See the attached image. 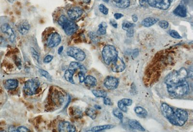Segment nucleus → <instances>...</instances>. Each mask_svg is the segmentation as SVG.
<instances>
[{
    "mask_svg": "<svg viewBox=\"0 0 193 132\" xmlns=\"http://www.w3.org/2000/svg\"><path fill=\"white\" fill-rule=\"evenodd\" d=\"M161 110L163 116L174 125L181 126L188 119V113L183 109H173L166 103H163Z\"/></svg>",
    "mask_w": 193,
    "mask_h": 132,
    "instance_id": "obj_1",
    "label": "nucleus"
},
{
    "mask_svg": "<svg viewBox=\"0 0 193 132\" xmlns=\"http://www.w3.org/2000/svg\"><path fill=\"white\" fill-rule=\"evenodd\" d=\"M54 16L56 19L57 23L62 27L67 35L70 36L73 34L78 29L77 24L73 21L69 20L61 9L55 12Z\"/></svg>",
    "mask_w": 193,
    "mask_h": 132,
    "instance_id": "obj_2",
    "label": "nucleus"
},
{
    "mask_svg": "<svg viewBox=\"0 0 193 132\" xmlns=\"http://www.w3.org/2000/svg\"><path fill=\"white\" fill-rule=\"evenodd\" d=\"M188 77V71L185 68L171 72L165 79V83L167 86H171L185 80Z\"/></svg>",
    "mask_w": 193,
    "mask_h": 132,
    "instance_id": "obj_3",
    "label": "nucleus"
},
{
    "mask_svg": "<svg viewBox=\"0 0 193 132\" xmlns=\"http://www.w3.org/2000/svg\"><path fill=\"white\" fill-rule=\"evenodd\" d=\"M168 93L175 97H181L186 94L189 90V86L186 80L171 86H167Z\"/></svg>",
    "mask_w": 193,
    "mask_h": 132,
    "instance_id": "obj_4",
    "label": "nucleus"
},
{
    "mask_svg": "<svg viewBox=\"0 0 193 132\" xmlns=\"http://www.w3.org/2000/svg\"><path fill=\"white\" fill-rule=\"evenodd\" d=\"M102 56L105 64L110 65L111 63L118 57V52L116 48L112 45H106L102 51Z\"/></svg>",
    "mask_w": 193,
    "mask_h": 132,
    "instance_id": "obj_5",
    "label": "nucleus"
},
{
    "mask_svg": "<svg viewBox=\"0 0 193 132\" xmlns=\"http://www.w3.org/2000/svg\"><path fill=\"white\" fill-rule=\"evenodd\" d=\"M44 36V43L49 49L56 47L60 44L62 37L59 33L54 31L50 30Z\"/></svg>",
    "mask_w": 193,
    "mask_h": 132,
    "instance_id": "obj_6",
    "label": "nucleus"
},
{
    "mask_svg": "<svg viewBox=\"0 0 193 132\" xmlns=\"http://www.w3.org/2000/svg\"><path fill=\"white\" fill-rule=\"evenodd\" d=\"M40 85V83L38 79H30L25 83L23 87L24 92L27 96H33L36 93Z\"/></svg>",
    "mask_w": 193,
    "mask_h": 132,
    "instance_id": "obj_7",
    "label": "nucleus"
},
{
    "mask_svg": "<svg viewBox=\"0 0 193 132\" xmlns=\"http://www.w3.org/2000/svg\"><path fill=\"white\" fill-rule=\"evenodd\" d=\"M66 53L69 56L73 58L78 62H83L86 57V53L83 50L75 47H68Z\"/></svg>",
    "mask_w": 193,
    "mask_h": 132,
    "instance_id": "obj_8",
    "label": "nucleus"
},
{
    "mask_svg": "<svg viewBox=\"0 0 193 132\" xmlns=\"http://www.w3.org/2000/svg\"><path fill=\"white\" fill-rule=\"evenodd\" d=\"M66 13L70 20L75 21L81 17L83 14V10L79 7L73 6L67 8Z\"/></svg>",
    "mask_w": 193,
    "mask_h": 132,
    "instance_id": "obj_9",
    "label": "nucleus"
},
{
    "mask_svg": "<svg viewBox=\"0 0 193 132\" xmlns=\"http://www.w3.org/2000/svg\"><path fill=\"white\" fill-rule=\"evenodd\" d=\"M0 30L3 34H5L10 42L13 43L15 40L16 35L14 31L8 23H4L0 26Z\"/></svg>",
    "mask_w": 193,
    "mask_h": 132,
    "instance_id": "obj_10",
    "label": "nucleus"
},
{
    "mask_svg": "<svg viewBox=\"0 0 193 132\" xmlns=\"http://www.w3.org/2000/svg\"><path fill=\"white\" fill-rule=\"evenodd\" d=\"M151 7L162 10L168 9L171 5L170 0H147Z\"/></svg>",
    "mask_w": 193,
    "mask_h": 132,
    "instance_id": "obj_11",
    "label": "nucleus"
},
{
    "mask_svg": "<svg viewBox=\"0 0 193 132\" xmlns=\"http://www.w3.org/2000/svg\"><path fill=\"white\" fill-rule=\"evenodd\" d=\"M110 64H111V70L115 73H121L125 69L126 64L124 61L118 57Z\"/></svg>",
    "mask_w": 193,
    "mask_h": 132,
    "instance_id": "obj_12",
    "label": "nucleus"
},
{
    "mask_svg": "<svg viewBox=\"0 0 193 132\" xmlns=\"http://www.w3.org/2000/svg\"><path fill=\"white\" fill-rule=\"evenodd\" d=\"M119 83V81L118 78L112 76H108L104 80L103 84L106 88L109 90H112L118 88Z\"/></svg>",
    "mask_w": 193,
    "mask_h": 132,
    "instance_id": "obj_13",
    "label": "nucleus"
},
{
    "mask_svg": "<svg viewBox=\"0 0 193 132\" xmlns=\"http://www.w3.org/2000/svg\"><path fill=\"white\" fill-rule=\"evenodd\" d=\"M58 129L59 132H75L76 127L70 122L62 121L59 123Z\"/></svg>",
    "mask_w": 193,
    "mask_h": 132,
    "instance_id": "obj_14",
    "label": "nucleus"
},
{
    "mask_svg": "<svg viewBox=\"0 0 193 132\" xmlns=\"http://www.w3.org/2000/svg\"><path fill=\"white\" fill-rule=\"evenodd\" d=\"M17 28L18 32L21 35H25L30 30V26L27 20H23L17 23Z\"/></svg>",
    "mask_w": 193,
    "mask_h": 132,
    "instance_id": "obj_15",
    "label": "nucleus"
},
{
    "mask_svg": "<svg viewBox=\"0 0 193 132\" xmlns=\"http://www.w3.org/2000/svg\"><path fill=\"white\" fill-rule=\"evenodd\" d=\"M132 100L128 98H123L118 102V106L119 109L124 112L127 113L128 111L127 106H131Z\"/></svg>",
    "mask_w": 193,
    "mask_h": 132,
    "instance_id": "obj_16",
    "label": "nucleus"
},
{
    "mask_svg": "<svg viewBox=\"0 0 193 132\" xmlns=\"http://www.w3.org/2000/svg\"><path fill=\"white\" fill-rule=\"evenodd\" d=\"M18 81L15 79H9L4 82V86L5 89L12 90L16 89L18 87Z\"/></svg>",
    "mask_w": 193,
    "mask_h": 132,
    "instance_id": "obj_17",
    "label": "nucleus"
},
{
    "mask_svg": "<svg viewBox=\"0 0 193 132\" xmlns=\"http://www.w3.org/2000/svg\"><path fill=\"white\" fill-rule=\"evenodd\" d=\"M52 99L56 105H61L64 102V96L60 92H55L52 94Z\"/></svg>",
    "mask_w": 193,
    "mask_h": 132,
    "instance_id": "obj_18",
    "label": "nucleus"
},
{
    "mask_svg": "<svg viewBox=\"0 0 193 132\" xmlns=\"http://www.w3.org/2000/svg\"><path fill=\"white\" fill-rule=\"evenodd\" d=\"M174 13L180 17L184 18L187 16V10L185 6L179 4L173 11Z\"/></svg>",
    "mask_w": 193,
    "mask_h": 132,
    "instance_id": "obj_19",
    "label": "nucleus"
},
{
    "mask_svg": "<svg viewBox=\"0 0 193 132\" xmlns=\"http://www.w3.org/2000/svg\"><path fill=\"white\" fill-rule=\"evenodd\" d=\"M128 123L129 126L134 129L142 132L145 131L144 128L141 125V123L136 120H129L128 121Z\"/></svg>",
    "mask_w": 193,
    "mask_h": 132,
    "instance_id": "obj_20",
    "label": "nucleus"
},
{
    "mask_svg": "<svg viewBox=\"0 0 193 132\" xmlns=\"http://www.w3.org/2000/svg\"><path fill=\"white\" fill-rule=\"evenodd\" d=\"M84 83L85 85L86 86L92 88L96 86L97 84V80L95 77L91 76V75H88L85 77Z\"/></svg>",
    "mask_w": 193,
    "mask_h": 132,
    "instance_id": "obj_21",
    "label": "nucleus"
},
{
    "mask_svg": "<svg viewBox=\"0 0 193 132\" xmlns=\"http://www.w3.org/2000/svg\"><path fill=\"white\" fill-rule=\"evenodd\" d=\"M115 5L119 8H126L129 7L131 0H112Z\"/></svg>",
    "mask_w": 193,
    "mask_h": 132,
    "instance_id": "obj_22",
    "label": "nucleus"
},
{
    "mask_svg": "<svg viewBox=\"0 0 193 132\" xmlns=\"http://www.w3.org/2000/svg\"><path fill=\"white\" fill-rule=\"evenodd\" d=\"M75 72H76V71L70 69H68L66 71L64 74V77L67 81L70 83L75 84L73 80V75H75Z\"/></svg>",
    "mask_w": 193,
    "mask_h": 132,
    "instance_id": "obj_23",
    "label": "nucleus"
},
{
    "mask_svg": "<svg viewBox=\"0 0 193 132\" xmlns=\"http://www.w3.org/2000/svg\"><path fill=\"white\" fill-rule=\"evenodd\" d=\"M158 21V20L157 18H145L142 22L141 24L144 26L146 27H150L155 24Z\"/></svg>",
    "mask_w": 193,
    "mask_h": 132,
    "instance_id": "obj_24",
    "label": "nucleus"
},
{
    "mask_svg": "<svg viewBox=\"0 0 193 132\" xmlns=\"http://www.w3.org/2000/svg\"><path fill=\"white\" fill-rule=\"evenodd\" d=\"M115 125L113 124H107L104 125L96 126H94L90 130V131L92 132H100V131H103L105 130L111 129L114 128Z\"/></svg>",
    "mask_w": 193,
    "mask_h": 132,
    "instance_id": "obj_25",
    "label": "nucleus"
},
{
    "mask_svg": "<svg viewBox=\"0 0 193 132\" xmlns=\"http://www.w3.org/2000/svg\"><path fill=\"white\" fill-rule=\"evenodd\" d=\"M70 114L72 116L75 118H80L82 116V112L77 106H72L70 108Z\"/></svg>",
    "mask_w": 193,
    "mask_h": 132,
    "instance_id": "obj_26",
    "label": "nucleus"
},
{
    "mask_svg": "<svg viewBox=\"0 0 193 132\" xmlns=\"http://www.w3.org/2000/svg\"><path fill=\"white\" fill-rule=\"evenodd\" d=\"M134 111L135 113L141 118H145L147 116V111L141 106L135 107Z\"/></svg>",
    "mask_w": 193,
    "mask_h": 132,
    "instance_id": "obj_27",
    "label": "nucleus"
},
{
    "mask_svg": "<svg viewBox=\"0 0 193 132\" xmlns=\"http://www.w3.org/2000/svg\"><path fill=\"white\" fill-rule=\"evenodd\" d=\"M92 92L94 96L98 98H104L107 96V92L102 90H93Z\"/></svg>",
    "mask_w": 193,
    "mask_h": 132,
    "instance_id": "obj_28",
    "label": "nucleus"
},
{
    "mask_svg": "<svg viewBox=\"0 0 193 132\" xmlns=\"http://www.w3.org/2000/svg\"><path fill=\"white\" fill-rule=\"evenodd\" d=\"M107 24L105 22H102L99 25L98 29L96 34L98 35H104L106 33V29H107Z\"/></svg>",
    "mask_w": 193,
    "mask_h": 132,
    "instance_id": "obj_29",
    "label": "nucleus"
},
{
    "mask_svg": "<svg viewBox=\"0 0 193 132\" xmlns=\"http://www.w3.org/2000/svg\"><path fill=\"white\" fill-rule=\"evenodd\" d=\"M112 113L115 117L119 119L121 122L122 123L123 120V114L120 109L119 108H115L112 110Z\"/></svg>",
    "mask_w": 193,
    "mask_h": 132,
    "instance_id": "obj_30",
    "label": "nucleus"
},
{
    "mask_svg": "<svg viewBox=\"0 0 193 132\" xmlns=\"http://www.w3.org/2000/svg\"><path fill=\"white\" fill-rule=\"evenodd\" d=\"M86 115L90 117L91 119H92L93 120H95L96 117V112L94 109L91 108H88L86 110Z\"/></svg>",
    "mask_w": 193,
    "mask_h": 132,
    "instance_id": "obj_31",
    "label": "nucleus"
},
{
    "mask_svg": "<svg viewBox=\"0 0 193 132\" xmlns=\"http://www.w3.org/2000/svg\"><path fill=\"white\" fill-rule=\"evenodd\" d=\"M135 26V24L134 23H132L128 21H125L123 22L122 24V29L124 30L127 31L131 28H134Z\"/></svg>",
    "mask_w": 193,
    "mask_h": 132,
    "instance_id": "obj_32",
    "label": "nucleus"
},
{
    "mask_svg": "<svg viewBox=\"0 0 193 132\" xmlns=\"http://www.w3.org/2000/svg\"><path fill=\"white\" fill-rule=\"evenodd\" d=\"M39 72L41 75L42 76H43L44 77H46V79L48 80V81H52V77L48 73V72L44 70L43 69H40L39 70Z\"/></svg>",
    "mask_w": 193,
    "mask_h": 132,
    "instance_id": "obj_33",
    "label": "nucleus"
},
{
    "mask_svg": "<svg viewBox=\"0 0 193 132\" xmlns=\"http://www.w3.org/2000/svg\"><path fill=\"white\" fill-rule=\"evenodd\" d=\"M168 34H170V36H171L173 38H175V39H181L182 37L180 35L179 33H178L177 31H176L174 30H171L168 31Z\"/></svg>",
    "mask_w": 193,
    "mask_h": 132,
    "instance_id": "obj_34",
    "label": "nucleus"
},
{
    "mask_svg": "<svg viewBox=\"0 0 193 132\" xmlns=\"http://www.w3.org/2000/svg\"><path fill=\"white\" fill-rule=\"evenodd\" d=\"M30 50H31V55L34 58V59H35L38 62V63H39L40 56L38 52L33 47H31Z\"/></svg>",
    "mask_w": 193,
    "mask_h": 132,
    "instance_id": "obj_35",
    "label": "nucleus"
},
{
    "mask_svg": "<svg viewBox=\"0 0 193 132\" xmlns=\"http://www.w3.org/2000/svg\"><path fill=\"white\" fill-rule=\"evenodd\" d=\"M99 9L100 12L104 15H107L108 14L109 9L103 4H100L99 7Z\"/></svg>",
    "mask_w": 193,
    "mask_h": 132,
    "instance_id": "obj_36",
    "label": "nucleus"
},
{
    "mask_svg": "<svg viewBox=\"0 0 193 132\" xmlns=\"http://www.w3.org/2000/svg\"><path fill=\"white\" fill-rule=\"evenodd\" d=\"M158 25L162 29H166L168 28V26H169V23L166 20H162L159 21V23H158Z\"/></svg>",
    "mask_w": 193,
    "mask_h": 132,
    "instance_id": "obj_37",
    "label": "nucleus"
},
{
    "mask_svg": "<svg viewBox=\"0 0 193 132\" xmlns=\"http://www.w3.org/2000/svg\"><path fill=\"white\" fill-rule=\"evenodd\" d=\"M78 76L80 82H83L84 80H85V77H85V73L80 71L78 74Z\"/></svg>",
    "mask_w": 193,
    "mask_h": 132,
    "instance_id": "obj_38",
    "label": "nucleus"
},
{
    "mask_svg": "<svg viewBox=\"0 0 193 132\" xmlns=\"http://www.w3.org/2000/svg\"><path fill=\"white\" fill-rule=\"evenodd\" d=\"M15 62L16 63V66L17 67V68L19 69H21V67H22V63H21V61L20 58L18 57H16L15 59Z\"/></svg>",
    "mask_w": 193,
    "mask_h": 132,
    "instance_id": "obj_39",
    "label": "nucleus"
},
{
    "mask_svg": "<svg viewBox=\"0 0 193 132\" xmlns=\"http://www.w3.org/2000/svg\"><path fill=\"white\" fill-rule=\"evenodd\" d=\"M97 35H98L97 34H96L95 33H93V32H91L90 33V34H89L90 39L92 40V41H93L94 42H96V43L98 41V37Z\"/></svg>",
    "mask_w": 193,
    "mask_h": 132,
    "instance_id": "obj_40",
    "label": "nucleus"
},
{
    "mask_svg": "<svg viewBox=\"0 0 193 132\" xmlns=\"http://www.w3.org/2000/svg\"><path fill=\"white\" fill-rule=\"evenodd\" d=\"M72 2L76 3V4H80L82 3L84 4H88L90 3L91 0H70Z\"/></svg>",
    "mask_w": 193,
    "mask_h": 132,
    "instance_id": "obj_41",
    "label": "nucleus"
},
{
    "mask_svg": "<svg viewBox=\"0 0 193 132\" xmlns=\"http://www.w3.org/2000/svg\"><path fill=\"white\" fill-rule=\"evenodd\" d=\"M7 40L3 36L0 35V47H5L7 46Z\"/></svg>",
    "mask_w": 193,
    "mask_h": 132,
    "instance_id": "obj_42",
    "label": "nucleus"
},
{
    "mask_svg": "<svg viewBox=\"0 0 193 132\" xmlns=\"http://www.w3.org/2000/svg\"><path fill=\"white\" fill-rule=\"evenodd\" d=\"M30 130L28 128L24 126H21L17 128V132H30Z\"/></svg>",
    "mask_w": 193,
    "mask_h": 132,
    "instance_id": "obj_43",
    "label": "nucleus"
},
{
    "mask_svg": "<svg viewBox=\"0 0 193 132\" xmlns=\"http://www.w3.org/2000/svg\"><path fill=\"white\" fill-rule=\"evenodd\" d=\"M53 59V56L51 55H48L44 58V62L46 63H48L50 62H51V61Z\"/></svg>",
    "mask_w": 193,
    "mask_h": 132,
    "instance_id": "obj_44",
    "label": "nucleus"
},
{
    "mask_svg": "<svg viewBox=\"0 0 193 132\" xmlns=\"http://www.w3.org/2000/svg\"><path fill=\"white\" fill-rule=\"evenodd\" d=\"M103 103L106 106H112V104H113L110 98L107 97L104 98Z\"/></svg>",
    "mask_w": 193,
    "mask_h": 132,
    "instance_id": "obj_45",
    "label": "nucleus"
},
{
    "mask_svg": "<svg viewBox=\"0 0 193 132\" xmlns=\"http://www.w3.org/2000/svg\"><path fill=\"white\" fill-rule=\"evenodd\" d=\"M127 36L128 37H131L134 35V29L133 28H131L127 31Z\"/></svg>",
    "mask_w": 193,
    "mask_h": 132,
    "instance_id": "obj_46",
    "label": "nucleus"
},
{
    "mask_svg": "<svg viewBox=\"0 0 193 132\" xmlns=\"http://www.w3.org/2000/svg\"><path fill=\"white\" fill-rule=\"evenodd\" d=\"M110 23L113 27L115 28H118V25L117 22L115 21V20H110Z\"/></svg>",
    "mask_w": 193,
    "mask_h": 132,
    "instance_id": "obj_47",
    "label": "nucleus"
},
{
    "mask_svg": "<svg viewBox=\"0 0 193 132\" xmlns=\"http://www.w3.org/2000/svg\"><path fill=\"white\" fill-rule=\"evenodd\" d=\"M123 16H124L123 15L120 13H115L114 15V17L116 20H119V19L123 17Z\"/></svg>",
    "mask_w": 193,
    "mask_h": 132,
    "instance_id": "obj_48",
    "label": "nucleus"
},
{
    "mask_svg": "<svg viewBox=\"0 0 193 132\" xmlns=\"http://www.w3.org/2000/svg\"><path fill=\"white\" fill-rule=\"evenodd\" d=\"M139 55V50L138 49H136L134 51H133V53H132V55H133V57L134 58H136Z\"/></svg>",
    "mask_w": 193,
    "mask_h": 132,
    "instance_id": "obj_49",
    "label": "nucleus"
},
{
    "mask_svg": "<svg viewBox=\"0 0 193 132\" xmlns=\"http://www.w3.org/2000/svg\"><path fill=\"white\" fill-rule=\"evenodd\" d=\"M8 131L9 132H17V128H15L13 126H10L8 128Z\"/></svg>",
    "mask_w": 193,
    "mask_h": 132,
    "instance_id": "obj_50",
    "label": "nucleus"
},
{
    "mask_svg": "<svg viewBox=\"0 0 193 132\" xmlns=\"http://www.w3.org/2000/svg\"><path fill=\"white\" fill-rule=\"evenodd\" d=\"M132 20H133V21L134 22H136L138 21V18L137 17V15H134L132 17Z\"/></svg>",
    "mask_w": 193,
    "mask_h": 132,
    "instance_id": "obj_51",
    "label": "nucleus"
},
{
    "mask_svg": "<svg viewBox=\"0 0 193 132\" xmlns=\"http://www.w3.org/2000/svg\"><path fill=\"white\" fill-rule=\"evenodd\" d=\"M63 49H64V48H63V46H62V47H59V50H58V54H60L62 53L63 50Z\"/></svg>",
    "mask_w": 193,
    "mask_h": 132,
    "instance_id": "obj_52",
    "label": "nucleus"
},
{
    "mask_svg": "<svg viewBox=\"0 0 193 132\" xmlns=\"http://www.w3.org/2000/svg\"><path fill=\"white\" fill-rule=\"evenodd\" d=\"M94 107H95L96 109H102V107H101V106L98 105H96L95 106H94Z\"/></svg>",
    "mask_w": 193,
    "mask_h": 132,
    "instance_id": "obj_53",
    "label": "nucleus"
},
{
    "mask_svg": "<svg viewBox=\"0 0 193 132\" xmlns=\"http://www.w3.org/2000/svg\"><path fill=\"white\" fill-rule=\"evenodd\" d=\"M104 1H105V2H108L109 1V0H103Z\"/></svg>",
    "mask_w": 193,
    "mask_h": 132,
    "instance_id": "obj_54",
    "label": "nucleus"
}]
</instances>
